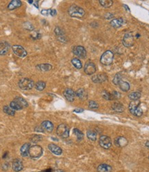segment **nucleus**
Returning <instances> with one entry per match:
<instances>
[{
	"label": "nucleus",
	"instance_id": "22",
	"mask_svg": "<svg viewBox=\"0 0 149 172\" xmlns=\"http://www.w3.org/2000/svg\"><path fill=\"white\" fill-rule=\"evenodd\" d=\"M30 147V144L27 142V143L24 144L22 146L21 149H20V154H21L22 156L23 157H26L29 155V149Z\"/></svg>",
	"mask_w": 149,
	"mask_h": 172
},
{
	"label": "nucleus",
	"instance_id": "14",
	"mask_svg": "<svg viewBox=\"0 0 149 172\" xmlns=\"http://www.w3.org/2000/svg\"><path fill=\"white\" fill-rule=\"evenodd\" d=\"M63 94H64L66 99L68 101H69V102H73V101H74L75 96H76L75 92L71 88H66L64 91V92H63Z\"/></svg>",
	"mask_w": 149,
	"mask_h": 172
},
{
	"label": "nucleus",
	"instance_id": "26",
	"mask_svg": "<svg viewBox=\"0 0 149 172\" xmlns=\"http://www.w3.org/2000/svg\"><path fill=\"white\" fill-rule=\"evenodd\" d=\"M22 3L20 0H13L11 2L9 3V4L8 5V8L9 10H14L15 8H18L19 7L22 6Z\"/></svg>",
	"mask_w": 149,
	"mask_h": 172
},
{
	"label": "nucleus",
	"instance_id": "39",
	"mask_svg": "<svg viewBox=\"0 0 149 172\" xmlns=\"http://www.w3.org/2000/svg\"><path fill=\"white\" fill-rule=\"evenodd\" d=\"M111 94L112 100H117L121 98V94L117 91H113L112 92H111Z\"/></svg>",
	"mask_w": 149,
	"mask_h": 172
},
{
	"label": "nucleus",
	"instance_id": "11",
	"mask_svg": "<svg viewBox=\"0 0 149 172\" xmlns=\"http://www.w3.org/2000/svg\"><path fill=\"white\" fill-rule=\"evenodd\" d=\"M73 52L74 54L78 56V57L84 58L86 56V50L83 46H75L73 49Z\"/></svg>",
	"mask_w": 149,
	"mask_h": 172
},
{
	"label": "nucleus",
	"instance_id": "17",
	"mask_svg": "<svg viewBox=\"0 0 149 172\" xmlns=\"http://www.w3.org/2000/svg\"><path fill=\"white\" fill-rule=\"evenodd\" d=\"M11 46L7 41H0V55L6 54L9 51Z\"/></svg>",
	"mask_w": 149,
	"mask_h": 172
},
{
	"label": "nucleus",
	"instance_id": "23",
	"mask_svg": "<svg viewBox=\"0 0 149 172\" xmlns=\"http://www.w3.org/2000/svg\"><path fill=\"white\" fill-rule=\"evenodd\" d=\"M124 24V19L123 18H117V19H113L111 20V26L112 27L115 28H118L121 27V26Z\"/></svg>",
	"mask_w": 149,
	"mask_h": 172
},
{
	"label": "nucleus",
	"instance_id": "46",
	"mask_svg": "<svg viewBox=\"0 0 149 172\" xmlns=\"http://www.w3.org/2000/svg\"><path fill=\"white\" fill-rule=\"evenodd\" d=\"M73 112L76 113H82L84 112V110L82 109V108H77V109H75L73 110Z\"/></svg>",
	"mask_w": 149,
	"mask_h": 172
},
{
	"label": "nucleus",
	"instance_id": "13",
	"mask_svg": "<svg viewBox=\"0 0 149 172\" xmlns=\"http://www.w3.org/2000/svg\"><path fill=\"white\" fill-rule=\"evenodd\" d=\"M55 34L57 36L58 40L62 43H66L67 42V39H66V35H65L64 31L59 27H56L55 28Z\"/></svg>",
	"mask_w": 149,
	"mask_h": 172
},
{
	"label": "nucleus",
	"instance_id": "48",
	"mask_svg": "<svg viewBox=\"0 0 149 172\" xmlns=\"http://www.w3.org/2000/svg\"><path fill=\"white\" fill-rule=\"evenodd\" d=\"M145 145L146 146V147L148 148H149V141H146V142Z\"/></svg>",
	"mask_w": 149,
	"mask_h": 172
},
{
	"label": "nucleus",
	"instance_id": "31",
	"mask_svg": "<svg viewBox=\"0 0 149 172\" xmlns=\"http://www.w3.org/2000/svg\"><path fill=\"white\" fill-rule=\"evenodd\" d=\"M99 2L104 8H110L113 4V1L112 0H99Z\"/></svg>",
	"mask_w": 149,
	"mask_h": 172
},
{
	"label": "nucleus",
	"instance_id": "32",
	"mask_svg": "<svg viewBox=\"0 0 149 172\" xmlns=\"http://www.w3.org/2000/svg\"><path fill=\"white\" fill-rule=\"evenodd\" d=\"M71 63H72V64L73 65V66H74L75 68H76L77 69H79V70H80V69H81L82 68V62L78 58H73L71 61Z\"/></svg>",
	"mask_w": 149,
	"mask_h": 172
},
{
	"label": "nucleus",
	"instance_id": "5",
	"mask_svg": "<svg viewBox=\"0 0 149 172\" xmlns=\"http://www.w3.org/2000/svg\"><path fill=\"white\" fill-rule=\"evenodd\" d=\"M114 54L112 51L107 50L101 56L100 63L104 65H109L113 61Z\"/></svg>",
	"mask_w": 149,
	"mask_h": 172
},
{
	"label": "nucleus",
	"instance_id": "35",
	"mask_svg": "<svg viewBox=\"0 0 149 172\" xmlns=\"http://www.w3.org/2000/svg\"><path fill=\"white\" fill-rule=\"evenodd\" d=\"M73 133L75 136H77V138H78V140H82L84 138V134L82 133V132H81L80 130L78 129L75 128L73 130Z\"/></svg>",
	"mask_w": 149,
	"mask_h": 172
},
{
	"label": "nucleus",
	"instance_id": "34",
	"mask_svg": "<svg viewBox=\"0 0 149 172\" xmlns=\"http://www.w3.org/2000/svg\"><path fill=\"white\" fill-rule=\"evenodd\" d=\"M35 87L37 90L42 91L46 87V83L44 81H39L37 82L35 84Z\"/></svg>",
	"mask_w": 149,
	"mask_h": 172
},
{
	"label": "nucleus",
	"instance_id": "1",
	"mask_svg": "<svg viewBox=\"0 0 149 172\" xmlns=\"http://www.w3.org/2000/svg\"><path fill=\"white\" fill-rule=\"evenodd\" d=\"M28 106V103L26 100L22 97L18 96L11 101L10 103V107L15 110H21L24 108H27Z\"/></svg>",
	"mask_w": 149,
	"mask_h": 172
},
{
	"label": "nucleus",
	"instance_id": "9",
	"mask_svg": "<svg viewBox=\"0 0 149 172\" xmlns=\"http://www.w3.org/2000/svg\"><path fill=\"white\" fill-rule=\"evenodd\" d=\"M12 49H13L14 54H16L17 56H18L19 57L24 58L25 57V56H26L27 52L22 46L14 45L13 46H12Z\"/></svg>",
	"mask_w": 149,
	"mask_h": 172
},
{
	"label": "nucleus",
	"instance_id": "18",
	"mask_svg": "<svg viewBox=\"0 0 149 172\" xmlns=\"http://www.w3.org/2000/svg\"><path fill=\"white\" fill-rule=\"evenodd\" d=\"M48 148H49V150L55 155L60 156V155L62 154V149H61V148L55 144H49V145H48Z\"/></svg>",
	"mask_w": 149,
	"mask_h": 172
},
{
	"label": "nucleus",
	"instance_id": "36",
	"mask_svg": "<svg viewBox=\"0 0 149 172\" xmlns=\"http://www.w3.org/2000/svg\"><path fill=\"white\" fill-rule=\"evenodd\" d=\"M121 79H122V76L120 73H117L115 75L113 80V83L115 85H119V83H120L121 81Z\"/></svg>",
	"mask_w": 149,
	"mask_h": 172
},
{
	"label": "nucleus",
	"instance_id": "7",
	"mask_svg": "<svg viewBox=\"0 0 149 172\" xmlns=\"http://www.w3.org/2000/svg\"><path fill=\"white\" fill-rule=\"evenodd\" d=\"M43 149L39 145L30 146L29 149V156L32 158H39L42 156Z\"/></svg>",
	"mask_w": 149,
	"mask_h": 172
},
{
	"label": "nucleus",
	"instance_id": "47",
	"mask_svg": "<svg viewBox=\"0 0 149 172\" xmlns=\"http://www.w3.org/2000/svg\"><path fill=\"white\" fill-rule=\"evenodd\" d=\"M123 6H124L125 7V9H126V10H128V12H130V8H129V7H128V6H126V5H125V4L123 5Z\"/></svg>",
	"mask_w": 149,
	"mask_h": 172
},
{
	"label": "nucleus",
	"instance_id": "19",
	"mask_svg": "<svg viewBox=\"0 0 149 172\" xmlns=\"http://www.w3.org/2000/svg\"><path fill=\"white\" fill-rule=\"evenodd\" d=\"M12 167L13 169L15 172H19L23 169V164H22V161L20 159H15L13 161V164H12Z\"/></svg>",
	"mask_w": 149,
	"mask_h": 172
},
{
	"label": "nucleus",
	"instance_id": "3",
	"mask_svg": "<svg viewBox=\"0 0 149 172\" xmlns=\"http://www.w3.org/2000/svg\"><path fill=\"white\" fill-rule=\"evenodd\" d=\"M140 101H133L130 103L128 105V109H129L130 112L135 116L140 117L143 114V111L142 108L140 107Z\"/></svg>",
	"mask_w": 149,
	"mask_h": 172
},
{
	"label": "nucleus",
	"instance_id": "33",
	"mask_svg": "<svg viewBox=\"0 0 149 172\" xmlns=\"http://www.w3.org/2000/svg\"><path fill=\"white\" fill-rule=\"evenodd\" d=\"M3 111L4 113H6V114L10 115V116H14L15 114V111L13 109H12L10 106H4L3 108Z\"/></svg>",
	"mask_w": 149,
	"mask_h": 172
},
{
	"label": "nucleus",
	"instance_id": "21",
	"mask_svg": "<svg viewBox=\"0 0 149 172\" xmlns=\"http://www.w3.org/2000/svg\"><path fill=\"white\" fill-rule=\"evenodd\" d=\"M75 94H76L77 97H78L79 99L82 100V101H84V100L88 99V93L83 88L78 89L75 92Z\"/></svg>",
	"mask_w": 149,
	"mask_h": 172
},
{
	"label": "nucleus",
	"instance_id": "49",
	"mask_svg": "<svg viewBox=\"0 0 149 172\" xmlns=\"http://www.w3.org/2000/svg\"><path fill=\"white\" fill-rule=\"evenodd\" d=\"M148 159H149V156H148Z\"/></svg>",
	"mask_w": 149,
	"mask_h": 172
},
{
	"label": "nucleus",
	"instance_id": "6",
	"mask_svg": "<svg viewBox=\"0 0 149 172\" xmlns=\"http://www.w3.org/2000/svg\"><path fill=\"white\" fill-rule=\"evenodd\" d=\"M57 134L61 138H66L69 136L70 128L66 124H60L57 128Z\"/></svg>",
	"mask_w": 149,
	"mask_h": 172
},
{
	"label": "nucleus",
	"instance_id": "25",
	"mask_svg": "<svg viewBox=\"0 0 149 172\" xmlns=\"http://www.w3.org/2000/svg\"><path fill=\"white\" fill-rule=\"evenodd\" d=\"M53 66L49 63H42V64H39L36 65V68L39 71L42 72H47L51 70L52 69Z\"/></svg>",
	"mask_w": 149,
	"mask_h": 172
},
{
	"label": "nucleus",
	"instance_id": "20",
	"mask_svg": "<svg viewBox=\"0 0 149 172\" xmlns=\"http://www.w3.org/2000/svg\"><path fill=\"white\" fill-rule=\"evenodd\" d=\"M41 126L43 128V130H46L48 132H52L54 129V125L52 123V122L49 121V120H45V121L42 122Z\"/></svg>",
	"mask_w": 149,
	"mask_h": 172
},
{
	"label": "nucleus",
	"instance_id": "24",
	"mask_svg": "<svg viewBox=\"0 0 149 172\" xmlns=\"http://www.w3.org/2000/svg\"><path fill=\"white\" fill-rule=\"evenodd\" d=\"M112 109L114 110L115 112L118 113H121L124 111V105L122 103L119 102H115L112 105Z\"/></svg>",
	"mask_w": 149,
	"mask_h": 172
},
{
	"label": "nucleus",
	"instance_id": "10",
	"mask_svg": "<svg viewBox=\"0 0 149 172\" xmlns=\"http://www.w3.org/2000/svg\"><path fill=\"white\" fill-rule=\"evenodd\" d=\"M122 43L126 47H131L134 44V36L132 34L131 32H127L125 34L123 38Z\"/></svg>",
	"mask_w": 149,
	"mask_h": 172
},
{
	"label": "nucleus",
	"instance_id": "4",
	"mask_svg": "<svg viewBox=\"0 0 149 172\" xmlns=\"http://www.w3.org/2000/svg\"><path fill=\"white\" fill-rule=\"evenodd\" d=\"M35 85L34 81L28 78H23L20 79L18 83V86L22 90H30Z\"/></svg>",
	"mask_w": 149,
	"mask_h": 172
},
{
	"label": "nucleus",
	"instance_id": "29",
	"mask_svg": "<svg viewBox=\"0 0 149 172\" xmlns=\"http://www.w3.org/2000/svg\"><path fill=\"white\" fill-rule=\"evenodd\" d=\"M86 135L89 140L92 141H95L97 139V133L94 130H88L86 132Z\"/></svg>",
	"mask_w": 149,
	"mask_h": 172
},
{
	"label": "nucleus",
	"instance_id": "12",
	"mask_svg": "<svg viewBox=\"0 0 149 172\" xmlns=\"http://www.w3.org/2000/svg\"><path fill=\"white\" fill-rule=\"evenodd\" d=\"M84 70V72L86 74V75H92L95 73L96 67L95 64H94L92 61H88L85 63Z\"/></svg>",
	"mask_w": 149,
	"mask_h": 172
},
{
	"label": "nucleus",
	"instance_id": "45",
	"mask_svg": "<svg viewBox=\"0 0 149 172\" xmlns=\"http://www.w3.org/2000/svg\"><path fill=\"white\" fill-rule=\"evenodd\" d=\"M35 34L34 35H32L31 37L33 38L34 39H39L40 38V34H39L37 32H34Z\"/></svg>",
	"mask_w": 149,
	"mask_h": 172
},
{
	"label": "nucleus",
	"instance_id": "41",
	"mask_svg": "<svg viewBox=\"0 0 149 172\" xmlns=\"http://www.w3.org/2000/svg\"><path fill=\"white\" fill-rule=\"evenodd\" d=\"M42 139V137L40 135H35L32 138L31 140L33 142H37L39 141H40Z\"/></svg>",
	"mask_w": 149,
	"mask_h": 172
},
{
	"label": "nucleus",
	"instance_id": "38",
	"mask_svg": "<svg viewBox=\"0 0 149 172\" xmlns=\"http://www.w3.org/2000/svg\"><path fill=\"white\" fill-rule=\"evenodd\" d=\"M88 107L92 110H97L98 109L99 105L95 101H90L88 102Z\"/></svg>",
	"mask_w": 149,
	"mask_h": 172
},
{
	"label": "nucleus",
	"instance_id": "30",
	"mask_svg": "<svg viewBox=\"0 0 149 172\" xmlns=\"http://www.w3.org/2000/svg\"><path fill=\"white\" fill-rule=\"evenodd\" d=\"M118 85L119 86V88L122 91H124V92H127V91L130 89V84L126 81H121Z\"/></svg>",
	"mask_w": 149,
	"mask_h": 172
},
{
	"label": "nucleus",
	"instance_id": "44",
	"mask_svg": "<svg viewBox=\"0 0 149 172\" xmlns=\"http://www.w3.org/2000/svg\"><path fill=\"white\" fill-rule=\"evenodd\" d=\"M104 17H105L107 19H112L113 17V15L111 13H107L104 15Z\"/></svg>",
	"mask_w": 149,
	"mask_h": 172
},
{
	"label": "nucleus",
	"instance_id": "16",
	"mask_svg": "<svg viewBox=\"0 0 149 172\" xmlns=\"http://www.w3.org/2000/svg\"><path fill=\"white\" fill-rule=\"evenodd\" d=\"M108 77L105 74H98V75H95L92 77V81L95 83H103L106 81H107Z\"/></svg>",
	"mask_w": 149,
	"mask_h": 172
},
{
	"label": "nucleus",
	"instance_id": "43",
	"mask_svg": "<svg viewBox=\"0 0 149 172\" xmlns=\"http://www.w3.org/2000/svg\"><path fill=\"white\" fill-rule=\"evenodd\" d=\"M28 2L29 3H31V4H33L34 6H35L36 8H38L39 6H38V1H33V0H28Z\"/></svg>",
	"mask_w": 149,
	"mask_h": 172
},
{
	"label": "nucleus",
	"instance_id": "37",
	"mask_svg": "<svg viewBox=\"0 0 149 172\" xmlns=\"http://www.w3.org/2000/svg\"><path fill=\"white\" fill-rule=\"evenodd\" d=\"M102 97H103L104 99L108 100V101H111V100H112L111 92H109L108 91L105 90V89L102 91Z\"/></svg>",
	"mask_w": 149,
	"mask_h": 172
},
{
	"label": "nucleus",
	"instance_id": "40",
	"mask_svg": "<svg viewBox=\"0 0 149 172\" xmlns=\"http://www.w3.org/2000/svg\"><path fill=\"white\" fill-rule=\"evenodd\" d=\"M23 26H24V28L28 30H34V26H32V24L31 23H30V22H24L23 24Z\"/></svg>",
	"mask_w": 149,
	"mask_h": 172
},
{
	"label": "nucleus",
	"instance_id": "8",
	"mask_svg": "<svg viewBox=\"0 0 149 172\" xmlns=\"http://www.w3.org/2000/svg\"><path fill=\"white\" fill-rule=\"evenodd\" d=\"M99 143L102 148L108 149L112 146V140H111V138L108 136L102 135L99 138Z\"/></svg>",
	"mask_w": 149,
	"mask_h": 172
},
{
	"label": "nucleus",
	"instance_id": "42",
	"mask_svg": "<svg viewBox=\"0 0 149 172\" xmlns=\"http://www.w3.org/2000/svg\"><path fill=\"white\" fill-rule=\"evenodd\" d=\"M51 11H52V9H49V10H42V14L43 15H45V16H49V15H51Z\"/></svg>",
	"mask_w": 149,
	"mask_h": 172
},
{
	"label": "nucleus",
	"instance_id": "27",
	"mask_svg": "<svg viewBox=\"0 0 149 172\" xmlns=\"http://www.w3.org/2000/svg\"><path fill=\"white\" fill-rule=\"evenodd\" d=\"M112 171V167L107 164H101L97 167L98 172H111Z\"/></svg>",
	"mask_w": 149,
	"mask_h": 172
},
{
	"label": "nucleus",
	"instance_id": "15",
	"mask_svg": "<svg viewBox=\"0 0 149 172\" xmlns=\"http://www.w3.org/2000/svg\"><path fill=\"white\" fill-rule=\"evenodd\" d=\"M128 143V141L126 138L124 136H118L115 139V144L117 147H124L127 145Z\"/></svg>",
	"mask_w": 149,
	"mask_h": 172
},
{
	"label": "nucleus",
	"instance_id": "28",
	"mask_svg": "<svg viewBox=\"0 0 149 172\" xmlns=\"http://www.w3.org/2000/svg\"><path fill=\"white\" fill-rule=\"evenodd\" d=\"M128 98L132 101H138L141 98V93L140 92H133L128 94Z\"/></svg>",
	"mask_w": 149,
	"mask_h": 172
},
{
	"label": "nucleus",
	"instance_id": "2",
	"mask_svg": "<svg viewBox=\"0 0 149 172\" xmlns=\"http://www.w3.org/2000/svg\"><path fill=\"white\" fill-rule=\"evenodd\" d=\"M68 13L72 17L82 18L84 16L85 11L81 7L77 6V5H72L68 8Z\"/></svg>",
	"mask_w": 149,
	"mask_h": 172
}]
</instances>
